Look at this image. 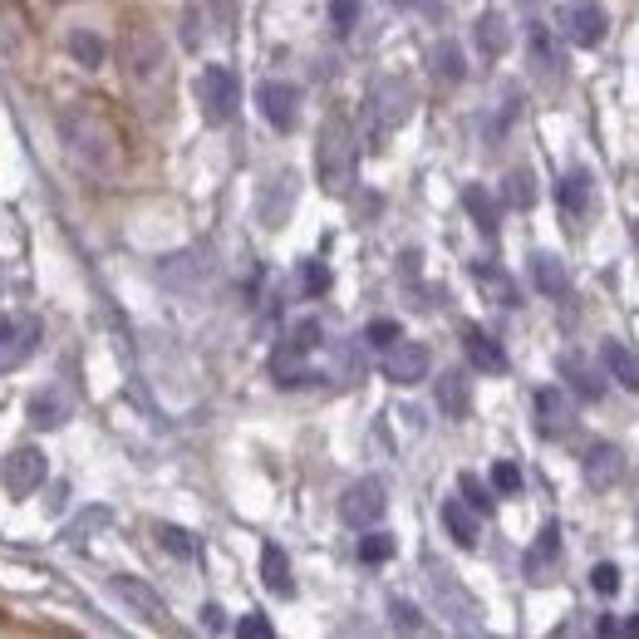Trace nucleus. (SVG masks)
I'll use <instances>...</instances> for the list:
<instances>
[{
  "mask_svg": "<svg viewBox=\"0 0 639 639\" xmlns=\"http://www.w3.org/2000/svg\"><path fill=\"white\" fill-rule=\"evenodd\" d=\"M70 54L84 64V70H99V64H104V54H109V44L99 40L94 30H70Z\"/></svg>",
  "mask_w": 639,
  "mask_h": 639,
  "instance_id": "bb28decb",
  "label": "nucleus"
},
{
  "mask_svg": "<svg viewBox=\"0 0 639 639\" xmlns=\"http://www.w3.org/2000/svg\"><path fill=\"white\" fill-rule=\"evenodd\" d=\"M369 109H374V119H379L384 129H394V123L408 119V89L398 84V79H384V84L369 94Z\"/></svg>",
  "mask_w": 639,
  "mask_h": 639,
  "instance_id": "2eb2a0df",
  "label": "nucleus"
},
{
  "mask_svg": "<svg viewBox=\"0 0 639 639\" xmlns=\"http://www.w3.org/2000/svg\"><path fill=\"white\" fill-rule=\"evenodd\" d=\"M620 635H639V615H630V620L620 625Z\"/></svg>",
  "mask_w": 639,
  "mask_h": 639,
  "instance_id": "a18cd8bd",
  "label": "nucleus"
},
{
  "mask_svg": "<svg viewBox=\"0 0 639 639\" xmlns=\"http://www.w3.org/2000/svg\"><path fill=\"white\" fill-rule=\"evenodd\" d=\"M463 355L483 374H507V349H501L483 325H463Z\"/></svg>",
  "mask_w": 639,
  "mask_h": 639,
  "instance_id": "f8f14e48",
  "label": "nucleus"
},
{
  "mask_svg": "<svg viewBox=\"0 0 639 639\" xmlns=\"http://www.w3.org/2000/svg\"><path fill=\"white\" fill-rule=\"evenodd\" d=\"M60 133H64L70 153L89 168V173H104L109 178V173H119V168H123V133H119V123H113L99 104H89V99L64 104Z\"/></svg>",
  "mask_w": 639,
  "mask_h": 639,
  "instance_id": "f257e3e1",
  "label": "nucleus"
},
{
  "mask_svg": "<svg viewBox=\"0 0 639 639\" xmlns=\"http://www.w3.org/2000/svg\"><path fill=\"white\" fill-rule=\"evenodd\" d=\"M315 168H320V187L325 192H349L355 182V133H349L345 113H329L325 129H320V148H315Z\"/></svg>",
  "mask_w": 639,
  "mask_h": 639,
  "instance_id": "f03ea898",
  "label": "nucleus"
},
{
  "mask_svg": "<svg viewBox=\"0 0 639 639\" xmlns=\"http://www.w3.org/2000/svg\"><path fill=\"white\" fill-rule=\"evenodd\" d=\"M620 625H625V620H615V615H605V620L596 625V630H600V635H620Z\"/></svg>",
  "mask_w": 639,
  "mask_h": 639,
  "instance_id": "c03bdc74",
  "label": "nucleus"
},
{
  "mask_svg": "<svg viewBox=\"0 0 639 639\" xmlns=\"http://www.w3.org/2000/svg\"><path fill=\"white\" fill-rule=\"evenodd\" d=\"M493 493L497 497H517L521 493V467L517 463H497L493 467Z\"/></svg>",
  "mask_w": 639,
  "mask_h": 639,
  "instance_id": "473e14b6",
  "label": "nucleus"
},
{
  "mask_svg": "<svg viewBox=\"0 0 639 639\" xmlns=\"http://www.w3.org/2000/svg\"><path fill=\"white\" fill-rule=\"evenodd\" d=\"M236 635H242V639H271V635H276V625H271L266 615H256V610H251L246 620L236 625Z\"/></svg>",
  "mask_w": 639,
  "mask_h": 639,
  "instance_id": "58836bf2",
  "label": "nucleus"
},
{
  "mask_svg": "<svg viewBox=\"0 0 639 639\" xmlns=\"http://www.w3.org/2000/svg\"><path fill=\"white\" fill-rule=\"evenodd\" d=\"M315 345H320V320H301V325L291 329V349L305 355V349H315Z\"/></svg>",
  "mask_w": 639,
  "mask_h": 639,
  "instance_id": "4c0bfd02",
  "label": "nucleus"
},
{
  "mask_svg": "<svg viewBox=\"0 0 639 639\" xmlns=\"http://www.w3.org/2000/svg\"><path fill=\"white\" fill-rule=\"evenodd\" d=\"M580 473H586V483L596 487V493H610L625 477V453L615 448V443H590L586 458H580Z\"/></svg>",
  "mask_w": 639,
  "mask_h": 639,
  "instance_id": "9b49d317",
  "label": "nucleus"
},
{
  "mask_svg": "<svg viewBox=\"0 0 639 639\" xmlns=\"http://www.w3.org/2000/svg\"><path fill=\"white\" fill-rule=\"evenodd\" d=\"M458 493H463V501L477 511V517H483V511H493V487H487L483 477L463 473V477H458Z\"/></svg>",
  "mask_w": 639,
  "mask_h": 639,
  "instance_id": "7c9ffc66",
  "label": "nucleus"
},
{
  "mask_svg": "<svg viewBox=\"0 0 639 639\" xmlns=\"http://www.w3.org/2000/svg\"><path fill=\"white\" fill-rule=\"evenodd\" d=\"M163 40L153 36L148 26H129L123 30V70H129L133 84H153V79H163Z\"/></svg>",
  "mask_w": 639,
  "mask_h": 639,
  "instance_id": "7ed1b4c3",
  "label": "nucleus"
},
{
  "mask_svg": "<svg viewBox=\"0 0 639 639\" xmlns=\"http://www.w3.org/2000/svg\"><path fill=\"white\" fill-rule=\"evenodd\" d=\"M64 414H70V404H64L60 394H36V398H30V424H36V428H60Z\"/></svg>",
  "mask_w": 639,
  "mask_h": 639,
  "instance_id": "c85d7f7f",
  "label": "nucleus"
},
{
  "mask_svg": "<svg viewBox=\"0 0 639 639\" xmlns=\"http://www.w3.org/2000/svg\"><path fill=\"white\" fill-rule=\"evenodd\" d=\"M561 374L570 379V389H576L586 404H596V398H605V379L590 364H580V359H561Z\"/></svg>",
  "mask_w": 639,
  "mask_h": 639,
  "instance_id": "393cba45",
  "label": "nucleus"
},
{
  "mask_svg": "<svg viewBox=\"0 0 639 639\" xmlns=\"http://www.w3.org/2000/svg\"><path fill=\"white\" fill-rule=\"evenodd\" d=\"M561 30L570 44H580V50H596L605 40V30H610V20H605V10L596 0H566L561 6Z\"/></svg>",
  "mask_w": 639,
  "mask_h": 639,
  "instance_id": "423d86ee",
  "label": "nucleus"
},
{
  "mask_svg": "<svg viewBox=\"0 0 639 639\" xmlns=\"http://www.w3.org/2000/svg\"><path fill=\"white\" fill-rule=\"evenodd\" d=\"M261 580H266V590H271V596H281V600H291V596H295L291 556H285L276 541H266V546H261Z\"/></svg>",
  "mask_w": 639,
  "mask_h": 639,
  "instance_id": "4468645a",
  "label": "nucleus"
},
{
  "mask_svg": "<svg viewBox=\"0 0 639 639\" xmlns=\"http://www.w3.org/2000/svg\"><path fill=\"white\" fill-rule=\"evenodd\" d=\"M561 212L566 216H586L590 212V173L576 168V173L561 178Z\"/></svg>",
  "mask_w": 639,
  "mask_h": 639,
  "instance_id": "b1692460",
  "label": "nucleus"
},
{
  "mask_svg": "<svg viewBox=\"0 0 639 639\" xmlns=\"http://www.w3.org/2000/svg\"><path fill=\"white\" fill-rule=\"evenodd\" d=\"M10 339H16V320L0 315V345H10Z\"/></svg>",
  "mask_w": 639,
  "mask_h": 639,
  "instance_id": "79ce46f5",
  "label": "nucleus"
},
{
  "mask_svg": "<svg viewBox=\"0 0 639 639\" xmlns=\"http://www.w3.org/2000/svg\"><path fill=\"white\" fill-rule=\"evenodd\" d=\"M384 507H389V497H384L379 477H359V483L345 487V497H339V521L364 531V527H374V521L384 517Z\"/></svg>",
  "mask_w": 639,
  "mask_h": 639,
  "instance_id": "39448f33",
  "label": "nucleus"
},
{
  "mask_svg": "<svg viewBox=\"0 0 639 639\" xmlns=\"http://www.w3.org/2000/svg\"><path fill=\"white\" fill-rule=\"evenodd\" d=\"M590 586H596V590H600V596H615V590H620V566L600 561L596 570H590Z\"/></svg>",
  "mask_w": 639,
  "mask_h": 639,
  "instance_id": "e433bc0d",
  "label": "nucleus"
},
{
  "mask_svg": "<svg viewBox=\"0 0 639 639\" xmlns=\"http://www.w3.org/2000/svg\"><path fill=\"white\" fill-rule=\"evenodd\" d=\"M501 202L517 212H527L536 202V178L527 173V168H517V173H507V182H501Z\"/></svg>",
  "mask_w": 639,
  "mask_h": 639,
  "instance_id": "cd10ccee",
  "label": "nucleus"
},
{
  "mask_svg": "<svg viewBox=\"0 0 639 639\" xmlns=\"http://www.w3.org/2000/svg\"><path fill=\"white\" fill-rule=\"evenodd\" d=\"M531 408H536V433H541V438H566L570 424H576V404H570V394L556 389V384L536 389Z\"/></svg>",
  "mask_w": 639,
  "mask_h": 639,
  "instance_id": "0eeeda50",
  "label": "nucleus"
},
{
  "mask_svg": "<svg viewBox=\"0 0 639 639\" xmlns=\"http://www.w3.org/2000/svg\"><path fill=\"white\" fill-rule=\"evenodd\" d=\"M389 610H394V625H398V630H424V615H418L408 600H394Z\"/></svg>",
  "mask_w": 639,
  "mask_h": 639,
  "instance_id": "ea45409f",
  "label": "nucleus"
},
{
  "mask_svg": "<svg viewBox=\"0 0 639 639\" xmlns=\"http://www.w3.org/2000/svg\"><path fill=\"white\" fill-rule=\"evenodd\" d=\"M443 527H448V536L463 546V551H473L477 536H483V527H477V511L467 507V501H458V497L443 501Z\"/></svg>",
  "mask_w": 639,
  "mask_h": 639,
  "instance_id": "f3484780",
  "label": "nucleus"
},
{
  "mask_svg": "<svg viewBox=\"0 0 639 639\" xmlns=\"http://www.w3.org/2000/svg\"><path fill=\"white\" fill-rule=\"evenodd\" d=\"M600 364H605V374H610V379H620L630 394H639V355L625 345V339H605V345H600Z\"/></svg>",
  "mask_w": 639,
  "mask_h": 639,
  "instance_id": "ddd939ff",
  "label": "nucleus"
},
{
  "mask_svg": "<svg viewBox=\"0 0 639 639\" xmlns=\"http://www.w3.org/2000/svg\"><path fill=\"white\" fill-rule=\"evenodd\" d=\"M428 60H433V74H438V79H448V84H458V79L467 74L463 50H458V44H453V40H438V44H433V54H428Z\"/></svg>",
  "mask_w": 639,
  "mask_h": 639,
  "instance_id": "a878e982",
  "label": "nucleus"
},
{
  "mask_svg": "<svg viewBox=\"0 0 639 639\" xmlns=\"http://www.w3.org/2000/svg\"><path fill=\"white\" fill-rule=\"evenodd\" d=\"M113 590H119L123 600L133 605V610L143 615V620H153V625H163V600H158V590H148L143 580H133V576H113Z\"/></svg>",
  "mask_w": 639,
  "mask_h": 639,
  "instance_id": "6ab92c4d",
  "label": "nucleus"
},
{
  "mask_svg": "<svg viewBox=\"0 0 639 639\" xmlns=\"http://www.w3.org/2000/svg\"><path fill=\"white\" fill-rule=\"evenodd\" d=\"M301 285H305V295H325V291H329L325 261H305V266H301Z\"/></svg>",
  "mask_w": 639,
  "mask_h": 639,
  "instance_id": "f704fd0d",
  "label": "nucleus"
},
{
  "mask_svg": "<svg viewBox=\"0 0 639 639\" xmlns=\"http://www.w3.org/2000/svg\"><path fill=\"white\" fill-rule=\"evenodd\" d=\"M158 546H163L168 556H192V536L182 527H158Z\"/></svg>",
  "mask_w": 639,
  "mask_h": 639,
  "instance_id": "c9c22d12",
  "label": "nucleus"
},
{
  "mask_svg": "<svg viewBox=\"0 0 639 639\" xmlns=\"http://www.w3.org/2000/svg\"><path fill=\"white\" fill-rule=\"evenodd\" d=\"M630 226H635V246H639V216H635V222H630Z\"/></svg>",
  "mask_w": 639,
  "mask_h": 639,
  "instance_id": "49530a36",
  "label": "nucleus"
},
{
  "mask_svg": "<svg viewBox=\"0 0 639 639\" xmlns=\"http://www.w3.org/2000/svg\"><path fill=\"white\" fill-rule=\"evenodd\" d=\"M473 36H477V50H483V54H493V60H497V54H507V44H511V26H507V16H497V10H487V16L477 20V30H473Z\"/></svg>",
  "mask_w": 639,
  "mask_h": 639,
  "instance_id": "412c9836",
  "label": "nucleus"
},
{
  "mask_svg": "<svg viewBox=\"0 0 639 639\" xmlns=\"http://www.w3.org/2000/svg\"><path fill=\"white\" fill-rule=\"evenodd\" d=\"M438 404H443V414H453V418H463L467 408H473V389H467V379L458 369H448L438 379Z\"/></svg>",
  "mask_w": 639,
  "mask_h": 639,
  "instance_id": "5701e85b",
  "label": "nucleus"
},
{
  "mask_svg": "<svg viewBox=\"0 0 639 639\" xmlns=\"http://www.w3.org/2000/svg\"><path fill=\"white\" fill-rule=\"evenodd\" d=\"M0 483H6L10 497H30L44 483V453L40 448H16L0 467Z\"/></svg>",
  "mask_w": 639,
  "mask_h": 639,
  "instance_id": "9d476101",
  "label": "nucleus"
},
{
  "mask_svg": "<svg viewBox=\"0 0 639 639\" xmlns=\"http://www.w3.org/2000/svg\"><path fill=\"white\" fill-rule=\"evenodd\" d=\"M329 26L335 36H349L359 26V0H329Z\"/></svg>",
  "mask_w": 639,
  "mask_h": 639,
  "instance_id": "2f4dec72",
  "label": "nucleus"
},
{
  "mask_svg": "<svg viewBox=\"0 0 639 639\" xmlns=\"http://www.w3.org/2000/svg\"><path fill=\"white\" fill-rule=\"evenodd\" d=\"M428 345H418V339H394L389 349H384V379L389 384H418L428 379Z\"/></svg>",
  "mask_w": 639,
  "mask_h": 639,
  "instance_id": "6e6552de",
  "label": "nucleus"
},
{
  "mask_svg": "<svg viewBox=\"0 0 639 639\" xmlns=\"http://www.w3.org/2000/svg\"><path fill=\"white\" fill-rule=\"evenodd\" d=\"M256 104H261V113H266L271 129L291 133L295 129V113H301V89L285 84V79H266V84L256 89Z\"/></svg>",
  "mask_w": 639,
  "mask_h": 639,
  "instance_id": "1a4fd4ad",
  "label": "nucleus"
},
{
  "mask_svg": "<svg viewBox=\"0 0 639 639\" xmlns=\"http://www.w3.org/2000/svg\"><path fill=\"white\" fill-rule=\"evenodd\" d=\"M556 551H561V527H556V521H546L541 536H536V546L527 551V576L541 580V570L556 561Z\"/></svg>",
  "mask_w": 639,
  "mask_h": 639,
  "instance_id": "4be33fe9",
  "label": "nucleus"
},
{
  "mask_svg": "<svg viewBox=\"0 0 639 639\" xmlns=\"http://www.w3.org/2000/svg\"><path fill=\"white\" fill-rule=\"evenodd\" d=\"M364 339H369L374 349H389L394 339H404V329H398V320H369V329H364Z\"/></svg>",
  "mask_w": 639,
  "mask_h": 639,
  "instance_id": "72a5a7b5",
  "label": "nucleus"
},
{
  "mask_svg": "<svg viewBox=\"0 0 639 639\" xmlns=\"http://www.w3.org/2000/svg\"><path fill=\"white\" fill-rule=\"evenodd\" d=\"M202 625H207V630H226V615L216 610V605H207V610H202Z\"/></svg>",
  "mask_w": 639,
  "mask_h": 639,
  "instance_id": "a19ab883",
  "label": "nucleus"
},
{
  "mask_svg": "<svg viewBox=\"0 0 639 639\" xmlns=\"http://www.w3.org/2000/svg\"><path fill=\"white\" fill-rule=\"evenodd\" d=\"M531 281H536V291L551 295V301H566V295H570V276H566V266L551 256V251H536V256H531Z\"/></svg>",
  "mask_w": 639,
  "mask_h": 639,
  "instance_id": "dca6fc26",
  "label": "nucleus"
},
{
  "mask_svg": "<svg viewBox=\"0 0 639 639\" xmlns=\"http://www.w3.org/2000/svg\"><path fill=\"white\" fill-rule=\"evenodd\" d=\"M389 556H394V536L364 527V536H359V561H364V566H384Z\"/></svg>",
  "mask_w": 639,
  "mask_h": 639,
  "instance_id": "c756f323",
  "label": "nucleus"
},
{
  "mask_svg": "<svg viewBox=\"0 0 639 639\" xmlns=\"http://www.w3.org/2000/svg\"><path fill=\"white\" fill-rule=\"evenodd\" d=\"M463 207H467V216L477 222V232L483 236H497V222H501V207H497V197L487 187H477V182H467L463 187Z\"/></svg>",
  "mask_w": 639,
  "mask_h": 639,
  "instance_id": "a211bd4d",
  "label": "nucleus"
},
{
  "mask_svg": "<svg viewBox=\"0 0 639 639\" xmlns=\"http://www.w3.org/2000/svg\"><path fill=\"white\" fill-rule=\"evenodd\" d=\"M197 89H202V113H207L212 123H232V119H236V104H242V84H236V74L226 70V64H207Z\"/></svg>",
  "mask_w": 639,
  "mask_h": 639,
  "instance_id": "20e7f679",
  "label": "nucleus"
},
{
  "mask_svg": "<svg viewBox=\"0 0 639 639\" xmlns=\"http://www.w3.org/2000/svg\"><path fill=\"white\" fill-rule=\"evenodd\" d=\"M398 6H408V10H428V16H433V10H438L443 0H398Z\"/></svg>",
  "mask_w": 639,
  "mask_h": 639,
  "instance_id": "37998d69",
  "label": "nucleus"
},
{
  "mask_svg": "<svg viewBox=\"0 0 639 639\" xmlns=\"http://www.w3.org/2000/svg\"><path fill=\"white\" fill-rule=\"evenodd\" d=\"M473 281L487 291V301L497 305H521L517 301V285H511V276L501 266H493V261H473Z\"/></svg>",
  "mask_w": 639,
  "mask_h": 639,
  "instance_id": "aec40b11",
  "label": "nucleus"
}]
</instances>
